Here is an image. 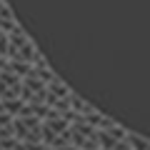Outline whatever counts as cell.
<instances>
[{
  "instance_id": "9c48e42d",
  "label": "cell",
  "mask_w": 150,
  "mask_h": 150,
  "mask_svg": "<svg viewBox=\"0 0 150 150\" xmlns=\"http://www.w3.org/2000/svg\"><path fill=\"white\" fill-rule=\"evenodd\" d=\"M123 140L128 143V148H130V150H150V140L145 138V135L135 133V130H125Z\"/></svg>"
},
{
  "instance_id": "7c38bea8",
  "label": "cell",
  "mask_w": 150,
  "mask_h": 150,
  "mask_svg": "<svg viewBox=\"0 0 150 150\" xmlns=\"http://www.w3.org/2000/svg\"><path fill=\"white\" fill-rule=\"evenodd\" d=\"M5 50H8V33L0 30V55L5 58Z\"/></svg>"
},
{
  "instance_id": "52a82bcc",
  "label": "cell",
  "mask_w": 150,
  "mask_h": 150,
  "mask_svg": "<svg viewBox=\"0 0 150 150\" xmlns=\"http://www.w3.org/2000/svg\"><path fill=\"white\" fill-rule=\"evenodd\" d=\"M68 93H70V85L60 78V75H53V78L45 83V105H53V103L68 98Z\"/></svg>"
},
{
  "instance_id": "3957f363",
  "label": "cell",
  "mask_w": 150,
  "mask_h": 150,
  "mask_svg": "<svg viewBox=\"0 0 150 150\" xmlns=\"http://www.w3.org/2000/svg\"><path fill=\"white\" fill-rule=\"evenodd\" d=\"M68 143L75 145V148L80 150H93V148H100L95 140V128L93 125H88L85 120H73V123H68Z\"/></svg>"
},
{
  "instance_id": "8fae6325",
  "label": "cell",
  "mask_w": 150,
  "mask_h": 150,
  "mask_svg": "<svg viewBox=\"0 0 150 150\" xmlns=\"http://www.w3.org/2000/svg\"><path fill=\"white\" fill-rule=\"evenodd\" d=\"M8 70L15 73L18 78H23V75L30 73V63H15V60H8Z\"/></svg>"
},
{
  "instance_id": "ba28073f",
  "label": "cell",
  "mask_w": 150,
  "mask_h": 150,
  "mask_svg": "<svg viewBox=\"0 0 150 150\" xmlns=\"http://www.w3.org/2000/svg\"><path fill=\"white\" fill-rule=\"evenodd\" d=\"M68 105H70V112H73L75 118H85L88 112L95 108L90 100H85L80 93H75V90H70V93H68Z\"/></svg>"
},
{
  "instance_id": "8992f818",
  "label": "cell",
  "mask_w": 150,
  "mask_h": 150,
  "mask_svg": "<svg viewBox=\"0 0 150 150\" xmlns=\"http://www.w3.org/2000/svg\"><path fill=\"white\" fill-rule=\"evenodd\" d=\"M20 98V78L10 70H0V100H13Z\"/></svg>"
},
{
  "instance_id": "277c9868",
  "label": "cell",
  "mask_w": 150,
  "mask_h": 150,
  "mask_svg": "<svg viewBox=\"0 0 150 150\" xmlns=\"http://www.w3.org/2000/svg\"><path fill=\"white\" fill-rule=\"evenodd\" d=\"M13 138L20 143H40V118L15 115L13 118Z\"/></svg>"
},
{
  "instance_id": "30bf717a",
  "label": "cell",
  "mask_w": 150,
  "mask_h": 150,
  "mask_svg": "<svg viewBox=\"0 0 150 150\" xmlns=\"http://www.w3.org/2000/svg\"><path fill=\"white\" fill-rule=\"evenodd\" d=\"M3 138H13V115L0 110V140Z\"/></svg>"
},
{
  "instance_id": "7a4b0ae2",
  "label": "cell",
  "mask_w": 150,
  "mask_h": 150,
  "mask_svg": "<svg viewBox=\"0 0 150 150\" xmlns=\"http://www.w3.org/2000/svg\"><path fill=\"white\" fill-rule=\"evenodd\" d=\"M40 143L50 145V148L65 145L68 143V120H65L63 115L40 120Z\"/></svg>"
},
{
  "instance_id": "6da1fadb",
  "label": "cell",
  "mask_w": 150,
  "mask_h": 150,
  "mask_svg": "<svg viewBox=\"0 0 150 150\" xmlns=\"http://www.w3.org/2000/svg\"><path fill=\"white\" fill-rule=\"evenodd\" d=\"M40 55V50L35 48V43L30 40L25 30L20 25H15L10 33H8V50H5V58L8 60H15V63H30Z\"/></svg>"
},
{
  "instance_id": "5b68a950",
  "label": "cell",
  "mask_w": 150,
  "mask_h": 150,
  "mask_svg": "<svg viewBox=\"0 0 150 150\" xmlns=\"http://www.w3.org/2000/svg\"><path fill=\"white\" fill-rule=\"evenodd\" d=\"M20 100L23 103H45V80L28 73L20 78Z\"/></svg>"
}]
</instances>
